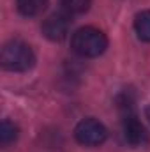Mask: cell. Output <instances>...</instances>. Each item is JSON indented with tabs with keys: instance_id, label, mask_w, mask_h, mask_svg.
Wrapping results in <instances>:
<instances>
[{
	"instance_id": "5b68a950",
	"label": "cell",
	"mask_w": 150,
	"mask_h": 152,
	"mask_svg": "<svg viewBox=\"0 0 150 152\" xmlns=\"http://www.w3.org/2000/svg\"><path fill=\"white\" fill-rule=\"evenodd\" d=\"M42 34L44 37L55 42H60L67 37L71 28V14L67 12H53L42 21Z\"/></svg>"
},
{
	"instance_id": "3957f363",
	"label": "cell",
	"mask_w": 150,
	"mask_h": 152,
	"mask_svg": "<svg viewBox=\"0 0 150 152\" xmlns=\"http://www.w3.org/2000/svg\"><path fill=\"white\" fill-rule=\"evenodd\" d=\"M124 112H122V127H124V138L129 145L133 147H143L149 143V133L145 129V126L140 122L138 115L133 112L131 103H124L122 104Z\"/></svg>"
},
{
	"instance_id": "ba28073f",
	"label": "cell",
	"mask_w": 150,
	"mask_h": 152,
	"mask_svg": "<svg viewBox=\"0 0 150 152\" xmlns=\"http://www.w3.org/2000/svg\"><path fill=\"white\" fill-rule=\"evenodd\" d=\"M60 5L67 14H83L90 9L92 0H60Z\"/></svg>"
},
{
	"instance_id": "7a4b0ae2",
	"label": "cell",
	"mask_w": 150,
	"mask_h": 152,
	"mask_svg": "<svg viewBox=\"0 0 150 152\" xmlns=\"http://www.w3.org/2000/svg\"><path fill=\"white\" fill-rule=\"evenodd\" d=\"M71 48L74 53H78L83 58H95L103 55L104 50L108 48V39L104 36V32H101L99 28L83 27L73 34Z\"/></svg>"
},
{
	"instance_id": "9c48e42d",
	"label": "cell",
	"mask_w": 150,
	"mask_h": 152,
	"mask_svg": "<svg viewBox=\"0 0 150 152\" xmlns=\"http://www.w3.org/2000/svg\"><path fill=\"white\" fill-rule=\"evenodd\" d=\"M16 140H18V127L12 122L4 120L2 127H0V143H2V147H9Z\"/></svg>"
},
{
	"instance_id": "277c9868",
	"label": "cell",
	"mask_w": 150,
	"mask_h": 152,
	"mask_svg": "<svg viewBox=\"0 0 150 152\" xmlns=\"http://www.w3.org/2000/svg\"><path fill=\"white\" fill-rule=\"evenodd\" d=\"M74 136L78 140V143H81L85 147H97V145L104 143V140L108 136V131L99 120H95V118H83L76 126Z\"/></svg>"
},
{
	"instance_id": "52a82bcc",
	"label": "cell",
	"mask_w": 150,
	"mask_h": 152,
	"mask_svg": "<svg viewBox=\"0 0 150 152\" xmlns=\"http://www.w3.org/2000/svg\"><path fill=\"white\" fill-rule=\"evenodd\" d=\"M134 30H136V36L141 41L150 42V11H141L136 14Z\"/></svg>"
},
{
	"instance_id": "30bf717a",
	"label": "cell",
	"mask_w": 150,
	"mask_h": 152,
	"mask_svg": "<svg viewBox=\"0 0 150 152\" xmlns=\"http://www.w3.org/2000/svg\"><path fill=\"white\" fill-rule=\"evenodd\" d=\"M145 117L149 118V122H150V106H147V108H145Z\"/></svg>"
},
{
	"instance_id": "6da1fadb",
	"label": "cell",
	"mask_w": 150,
	"mask_h": 152,
	"mask_svg": "<svg viewBox=\"0 0 150 152\" xmlns=\"http://www.w3.org/2000/svg\"><path fill=\"white\" fill-rule=\"evenodd\" d=\"M0 62H2V67L7 71L25 73L36 66V55L27 42H23L20 39H12L4 44Z\"/></svg>"
},
{
	"instance_id": "8992f818",
	"label": "cell",
	"mask_w": 150,
	"mask_h": 152,
	"mask_svg": "<svg viewBox=\"0 0 150 152\" xmlns=\"http://www.w3.org/2000/svg\"><path fill=\"white\" fill-rule=\"evenodd\" d=\"M46 7H48V0H16L18 12L27 18L42 14L46 11Z\"/></svg>"
}]
</instances>
